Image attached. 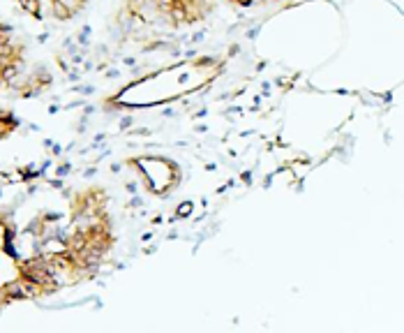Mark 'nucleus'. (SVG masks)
I'll return each mask as SVG.
<instances>
[{"label": "nucleus", "instance_id": "f03ea898", "mask_svg": "<svg viewBox=\"0 0 404 333\" xmlns=\"http://www.w3.org/2000/svg\"><path fill=\"white\" fill-rule=\"evenodd\" d=\"M51 12H53V16H55L58 21H67V19L72 16V12L67 10L63 3H58V0H53V5H51Z\"/></svg>", "mask_w": 404, "mask_h": 333}, {"label": "nucleus", "instance_id": "39448f33", "mask_svg": "<svg viewBox=\"0 0 404 333\" xmlns=\"http://www.w3.org/2000/svg\"><path fill=\"white\" fill-rule=\"evenodd\" d=\"M231 3H240V5H250V0H231Z\"/></svg>", "mask_w": 404, "mask_h": 333}, {"label": "nucleus", "instance_id": "20e7f679", "mask_svg": "<svg viewBox=\"0 0 404 333\" xmlns=\"http://www.w3.org/2000/svg\"><path fill=\"white\" fill-rule=\"evenodd\" d=\"M67 172H70V164H63V166H60V169H58V174H60V176H65Z\"/></svg>", "mask_w": 404, "mask_h": 333}, {"label": "nucleus", "instance_id": "f257e3e1", "mask_svg": "<svg viewBox=\"0 0 404 333\" xmlns=\"http://www.w3.org/2000/svg\"><path fill=\"white\" fill-rule=\"evenodd\" d=\"M16 3H19V7L23 12H28V14H33V16H40V10H42L40 0H16Z\"/></svg>", "mask_w": 404, "mask_h": 333}, {"label": "nucleus", "instance_id": "7ed1b4c3", "mask_svg": "<svg viewBox=\"0 0 404 333\" xmlns=\"http://www.w3.org/2000/svg\"><path fill=\"white\" fill-rule=\"evenodd\" d=\"M190 213H192V204H190V202H185L183 206L178 208V217H187Z\"/></svg>", "mask_w": 404, "mask_h": 333}]
</instances>
